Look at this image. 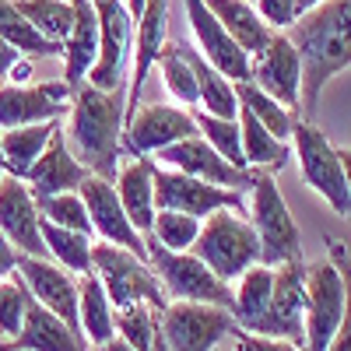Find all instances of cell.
Masks as SVG:
<instances>
[{
  "mask_svg": "<svg viewBox=\"0 0 351 351\" xmlns=\"http://www.w3.org/2000/svg\"><path fill=\"white\" fill-rule=\"evenodd\" d=\"M302 60L299 120L313 123V112L330 77L351 67V0H324L319 8L299 14L285 32Z\"/></svg>",
  "mask_w": 351,
  "mask_h": 351,
  "instance_id": "cell-1",
  "label": "cell"
},
{
  "mask_svg": "<svg viewBox=\"0 0 351 351\" xmlns=\"http://www.w3.org/2000/svg\"><path fill=\"white\" fill-rule=\"evenodd\" d=\"M71 123L67 148L74 158L102 180H116L123 152V120H127V88L99 92L92 84H77L71 92Z\"/></svg>",
  "mask_w": 351,
  "mask_h": 351,
  "instance_id": "cell-2",
  "label": "cell"
},
{
  "mask_svg": "<svg viewBox=\"0 0 351 351\" xmlns=\"http://www.w3.org/2000/svg\"><path fill=\"white\" fill-rule=\"evenodd\" d=\"M204 267L225 285L243 278L260 263V243L246 215L239 211H215L200 221V236L190 250Z\"/></svg>",
  "mask_w": 351,
  "mask_h": 351,
  "instance_id": "cell-3",
  "label": "cell"
},
{
  "mask_svg": "<svg viewBox=\"0 0 351 351\" xmlns=\"http://www.w3.org/2000/svg\"><path fill=\"white\" fill-rule=\"evenodd\" d=\"M250 225L256 232L263 267H281V263L302 260V232L271 172H256L250 186Z\"/></svg>",
  "mask_w": 351,
  "mask_h": 351,
  "instance_id": "cell-4",
  "label": "cell"
},
{
  "mask_svg": "<svg viewBox=\"0 0 351 351\" xmlns=\"http://www.w3.org/2000/svg\"><path fill=\"white\" fill-rule=\"evenodd\" d=\"M92 271L99 274L112 309H127L134 302H148L162 316V309L169 306V295H165L158 274L152 271V263L134 256L130 250L95 243L92 246Z\"/></svg>",
  "mask_w": 351,
  "mask_h": 351,
  "instance_id": "cell-5",
  "label": "cell"
},
{
  "mask_svg": "<svg viewBox=\"0 0 351 351\" xmlns=\"http://www.w3.org/2000/svg\"><path fill=\"white\" fill-rule=\"evenodd\" d=\"M99 18V56L95 67L88 71V81L99 92H116L127 88L130 77V56H134V14L127 11L123 0H92Z\"/></svg>",
  "mask_w": 351,
  "mask_h": 351,
  "instance_id": "cell-6",
  "label": "cell"
},
{
  "mask_svg": "<svg viewBox=\"0 0 351 351\" xmlns=\"http://www.w3.org/2000/svg\"><path fill=\"white\" fill-rule=\"evenodd\" d=\"M148 263L158 274L169 302H208L232 309V285L215 278L193 253H169L155 239H148Z\"/></svg>",
  "mask_w": 351,
  "mask_h": 351,
  "instance_id": "cell-7",
  "label": "cell"
},
{
  "mask_svg": "<svg viewBox=\"0 0 351 351\" xmlns=\"http://www.w3.org/2000/svg\"><path fill=\"white\" fill-rule=\"evenodd\" d=\"M158 334L172 351H215L236 334V319L221 306L208 302H169L158 316Z\"/></svg>",
  "mask_w": 351,
  "mask_h": 351,
  "instance_id": "cell-8",
  "label": "cell"
},
{
  "mask_svg": "<svg viewBox=\"0 0 351 351\" xmlns=\"http://www.w3.org/2000/svg\"><path fill=\"white\" fill-rule=\"evenodd\" d=\"M291 141H295V155L302 165V180L330 204V211L348 218V186H344V165L337 158V148L327 141V134L309 120H299L291 127Z\"/></svg>",
  "mask_w": 351,
  "mask_h": 351,
  "instance_id": "cell-9",
  "label": "cell"
},
{
  "mask_svg": "<svg viewBox=\"0 0 351 351\" xmlns=\"http://www.w3.org/2000/svg\"><path fill=\"white\" fill-rule=\"evenodd\" d=\"M306 260H291L274 267V291L271 302L256 319V327L250 334L256 337H274V341H291L306 348V330H302V316H306Z\"/></svg>",
  "mask_w": 351,
  "mask_h": 351,
  "instance_id": "cell-10",
  "label": "cell"
},
{
  "mask_svg": "<svg viewBox=\"0 0 351 351\" xmlns=\"http://www.w3.org/2000/svg\"><path fill=\"white\" fill-rule=\"evenodd\" d=\"M155 208L158 211H180L197 221H204L215 211H246V197L236 190H221L211 183H200L193 176H183L176 169L155 165Z\"/></svg>",
  "mask_w": 351,
  "mask_h": 351,
  "instance_id": "cell-11",
  "label": "cell"
},
{
  "mask_svg": "<svg viewBox=\"0 0 351 351\" xmlns=\"http://www.w3.org/2000/svg\"><path fill=\"white\" fill-rule=\"evenodd\" d=\"M193 112L180 106H141L123 120V148L134 158H152L186 137H197Z\"/></svg>",
  "mask_w": 351,
  "mask_h": 351,
  "instance_id": "cell-12",
  "label": "cell"
},
{
  "mask_svg": "<svg viewBox=\"0 0 351 351\" xmlns=\"http://www.w3.org/2000/svg\"><path fill=\"white\" fill-rule=\"evenodd\" d=\"M344 316V281L330 260H319L306 274V351H327Z\"/></svg>",
  "mask_w": 351,
  "mask_h": 351,
  "instance_id": "cell-13",
  "label": "cell"
},
{
  "mask_svg": "<svg viewBox=\"0 0 351 351\" xmlns=\"http://www.w3.org/2000/svg\"><path fill=\"white\" fill-rule=\"evenodd\" d=\"M81 200H84V211H88V221H92V232L109 243V246H120V250H130L134 256L148 260V239L130 225L127 211L120 197H116V186L112 180H102V176H88V180L77 186Z\"/></svg>",
  "mask_w": 351,
  "mask_h": 351,
  "instance_id": "cell-14",
  "label": "cell"
},
{
  "mask_svg": "<svg viewBox=\"0 0 351 351\" xmlns=\"http://www.w3.org/2000/svg\"><path fill=\"white\" fill-rule=\"evenodd\" d=\"M155 162H162L165 169L183 172V176H193V180H200V183H211V186H221V190H236V193L250 190L253 180H256L253 169L228 165L200 134L172 144V148H165V152H158Z\"/></svg>",
  "mask_w": 351,
  "mask_h": 351,
  "instance_id": "cell-15",
  "label": "cell"
},
{
  "mask_svg": "<svg viewBox=\"0 0 351 351\" xmlns=\"http://www.w3.org/2000/svg\"><path fill=\"white\" fill-rule=\"evenodd\" d=\"M250 81L267 92L274 102L295 112L299 109V88H302V60L299 49L291 46L285 32H274V39L256 56H250Z\"/></svg>",
  "mask_w": 351,
  "mask_h": 351,
  "instance_id": "cell-16",
  "label": "cell"
},
{
  "mask_svg": "<svg viewBox=\"0 0 351 351\" xmlns=\"http://www.w3.org/2000/svg\"><path fill=\"white\" fill-rule=\"evenodd\" d=\"M67 106H71V88L64 81L4 84L0 88V130L60 120Z\"/></svg>",
  "mask_w": 351,
  "mask_h": 351,
  "instance_id": "cell-17",
  "label": "cell"
},
{
  "mask_svg": "<svg viewBox=\"0 0 351 351\" xmlns=\"http://www.w3.org/2000/svg\"><path fill=\"white\" fill-rule=\"evenodd\" d=\"M21 285L28 288L43 309H49L53 316H60L67 327L81 330L77 324V281L74 274H67L64 267L49 263V256H18V271Z\"/></svg>",
  "mask_w": 351,
  "mask_h": 351,
  "instance_id": "cell-18",
  "label": "cell"
},
{
  "mask_svg": "<svg viewBox=\"0 0 351 351\" xmlns=\"http://www.w3.org/2000/svg\"><path fill=\"white\" fill-rule=\"evenodd\" d=\"M39 208L25 180L4 176L0 183V236H4L21 256H49L39 232Z\"/></svg>",
  "mask_w": 351,
  "mask_h": 351,
  "instance_id": "cell-19",
  "label": "cell"
},
{
  "mask_svg": "<svg viewBox=\"0 0 351 351\" xmlns=\"http://www.w3.org/2000/svg\"><path fill=\"white\" fill-rule=\"evenodd\" d=\"M165 32H169V0H148L134 28V67L127 77V116L141 109V92L148 74L158 67V56L165 49Z\"/></svg>",
  "mask_w": 351,
  "mask_h": 351,
  "instance_id": "cell-20",
  "label": "cell"
},
{
  "mask_svg": "<svg viewBox=\"0 0 351 351\" xmlns=\"http://www.w3.org/2000/svg\"><path fill=\"white\" fill-rule=\"evenodd\" d=\"M183 4H186V21L197 36V53L228 81H250V56L228 39V32L211 14V8L204 0H183Z\"/></svg>",
  "mask_w": 351,
  "mask_h": 351,
  "instance_id": "cell-21",
  "label": "cell"
},
{
  "mask_svg": "<svg viewBox=\"0 0 351 351\" xmlns=\"http://www.w3.org/2000/svg\"><path fill=\"white\" fill-rule=\"evenodd\" d=\"M0 351H92L81 330L67 327L60 316L43 309L36 299L28 302L21 330L11 341H0Z\"/></svg>",
  "mask_w": 351,
  "mask_h": 351,
  "instance_id": "cell-22",
  "label": "cell"
},
{
  "mask_svg": "<svg viewBox=\"0 0 351 351\" xmlns=\"http://www.w3.org/2000/svg\"><path fill=\"white\" fill-rule=\"evenodd\" d=\"M88 172L77 158H74V152L67 148V137H64V130H56L53 134V141H49V148L43 152V158L28 169V176H25V186L32 190V197L39 200V197H56V193H71V190H77L84 180H88Z\"/></svg>",
  "mask_w": 351,
  "mask_h": 351,
  "instance_id": "cell-23",
  "label": "cell"
},
{
  "mask_svg": "<svg viewBox=\"0 0 351 351\" xmlns=\"http://www.w3.org/2000/svg\"><path fill=\"white\" fill-rule=\"evenodd\" d=\"M155 158H130L116 169V197H120L123 211L130 218V225L141 232L144 239L152 236V225H155Z\"/></svg>",
  "mask_w": 351,
  "mask_h": 351,
  "instance_id": "cell-24",
  "label": "cell"
},
{
  "mask_svg": "<svg viewBox=\"0 0 351 351\" xmlns=\"http://www.w3.org/2000/svg\"><path fill=\"white\" fill-rule=\"evenodd\" d=\"M74 8V28L64 43V84L74 88L88 81V71L95 67L99 56V18L92 0H71Z\"/></svg>",
  "mask_w": 351,
  "mask_h": 351,
  "instance_id": "cell-25",
  "label": "cell"
},
{
  "mask_svg": "<svg viewBox=\"0 0 351 351\" xmlns=\"http://www.w3.org/2000/svg\"><path fill=\"white\" fill-rule=\"evenodd\" d=\"M176 46H180L183 60L193 67V77H197V109L208 112V116H218V120H236V116H239L236 81H228L225 74H218L197 53V46H186V43H176Z\"/></svg>",
  "mask_w": 351,
  "mask_h": 351,
  "instance_id": "cell-26",
  "label": "cell"
},
{
  "mask_svg": "<svg viewBox=\"0 0 351 351\" xmlns=\"http://www.w3.org/2000/svg\"><path fill=\"white\" fill-rule=\"evenodd\" d=\"M204 4L211 8V14L221 21L228 39L236 43L246 56H256L274 39V28L263 25V18L256 14V8L250 4V0H204Z\"/></svg>",
  "mask_w": 351,
  "mask_h": 351,
  "instance_id": "cell-27",
  "label": "cell"
},
{
  "mask_svg": "<svg viewBox=\"0 0 351 351\" xmlns=\"http://www.w3.org/2000/svg\"><path fill=\"white\" fill-rule=\"evenodd\" d=\"M60 130V120L49 123H28V127H14V130H0V155H4V169L14 180H25L43 152L49 148L53 134Z\"/></svg>",
  "mask_w": 351,
  "mask_h": 351,
  "instance_id": "cell-28",
  "label": "cell"
},
{
  "mask_svg": "<svg viewBox=\"0 0 351 351\" xmlns=\"http://www.w3.org/2000/svg\"><path fill=\"white\" fill-rule=\"evenodd\" d=\"M77 324H81V334L92 348L116 337V309H112L95 271L81 274V281H77Z\"/></svg>",
  "mask_w": 351,
  "mask_h": 351,
  "instance_id": "cell-29",
  "label": "cell"
},
{
  "mask_svg": "<svg viewBox=\"0 0 351 351\" xmlns=\"http://www.w3.org/2000/svg\"><path fill=\"white\" fill-rule=\"evenodd\" d=\"M236 120H239V137H243V158H246V169L278 176V172L288 165V158H291L288 141H278L274 134H267V130H263L243 106H239V116H236Z\"/></svg>",
  "mask_w": 351,
  "mask_h": 351,
  "instance_id": "cell-30",
  "label": "cell"
},
{
  "mask_svg": "<svg viewBox=\"0 0 351 351\" xmlns=\"http://www.w3.org/2000/svg\"><path fill=\"white\" fill-rule=\"evenodd\" d=\"M271 291H274V267L256 263V267H250L239 278V288H232V309H228L239 330L250 334L256 327V319L263 316V309L271 302Z\"/></svg>",
  "mask_w": 351,
  "mask_h": 351,
  "instance_id": "cell-31",
  "label": "cell"
},
{
  "mask_svg": "<svg viewBox=\"0 0 351 351\" xmlns=\"http://www.w3.org/2000/svg\"><path fill=\"white\" fill-rule=\"evenodd\" d=\"M43 232V246L46 253L56 260V267H64L67 274H92V236H81L74 228H60V225H49L39 221Z\"/></svg>",
  "mask_w": 351,
  "mask_h": 351,
  "instance_id": "cell-32",
  "label": "cell"
},
{
  "mask_svg": "<svg viewBox=\"0 0 351 351\" xmlns=\"http://www.w3.org/2000/svg\"><path fill=\"white\" fill-rule=\"evenodd\" d=\"M14 8L21 11V18L32 25L43 39H49L53 46L64 49L71 28H74L71 0H14Z\"/></svg>",
  "mask_w": 351,
  "mask_h": 351,
  "instance_id": "cell-33",
  "label": "cell"
},
{
  "mask_svg": "<svg viewBox=\"0 0 351 351\" xmlns=\"http://www.w3.org/2000/svg\"><path fill=\"white\" fill-rule=\"evenodd\" d=\"M236 99H239V106H243L267 134H274L278 141H288V137H291L295 112L285 109L281 102H274L267 92H260L253 81H236Z\"/></svg>",
  "mask_w": 351,
  "mask_h": 351,
  "instance_id": "cell-34",
  "label": "cell"
},
{
  "mask_svg": "<svg viewBox=\"0 0 351 351\" xmlns=\"http://www.w3.org/2000/svg\"><path fill=\"white\" fill-rule=\"evenodd\" d=\"M0 39H4L8 46H14L21 56H64L60 46L43 39L36 28L21 18L14 0H0Z\"/></svg>",
  "mask_w": 351,
  "mask_h": 351,
  "instance_id": "cell-35",
  "label": "cell"
},
{
  "mask_svg": "<svg viewBox=\"0 0 351 351\" xmlns=\"http://www.w3.org/2000/svg\"><path fill=\"white\" fill-rule=\"evenodd\" d=\"M193 123L200 130V137L211 144V148L236 169H246V158H243V137H239V120H218V116H208L193 109Z\"/></svg>",
  "mask_w": 351,
  "mask_h": 351,
  "instance_id": "cell-36",
  "label": "cell"
},
{
  "mask_svg": "<svg viewBox=\"0 0 351 351\" xmlns=\"http://www.w3.org/2000/svg\"><path fill=\"white\" fill-rule=\"evenodd\" d=\"M158 71L165 77L169 95L180 102V106L197 109V77H193V67L183 60V53H180V46H176V43H165V49L158 56Z\"/></svg>",
  "mask_w": 351,
  "mask_h": 351,
  "instance_id": "cell-37",
  "label": "cell"
},
{
  "mask_svg": "<svg viewBox=\"0 0 351 351\" xmlns=\"http://www.w3.org/2000/svg\"><path fill=\"white\" fill-rule=\"evenodd\" d=\"M155 334H158V313L148 302L116 309V337H123L134 351H152Z\"/></svg>",
  "mask_w": 351,
  "mask_h": 351,
  "instance_id": "cell-38",
  "label": "cell"
},
{
  "mask_svg": "<svg viewBox=\"0 0 351 351\" xmlns=\"http://www.w3.org/2000/svg\"><path fill=\"white\" fill-rule=\"evenodd\" d=\"M200 236V221L180 211H158L152 225V239L169 253H190Z\"/></svg>",
  "mask_w": 351,
  "mask_h": 351,
  "instance_id": "cell-39",
  "label": "cell"
},
{
  "mask_svg": "<svg viewBox=\"0 0 351 351\" xmlns=\"http://www.w3.org/2000/svg\"><path fill=\"white\" fill-rule=\"evenodd\" d=\"M36 208H39V218L43 221L60 225V228H74V232H81V236H92V221H88L84 200H81L77 190L56 193V197H39Z\"/></svg>",
  "mask_w": 351,
  "mask_h": 351,
  "instance_id": "cell-40",
  "label": "cell"
},
{
  "mask_svg": "<svg viewBox=\"0 0 351 351\" xmlns=\"http://www.w3.org/2000/svg\"><path fill=\"white\" fill-rule=\"evenodd\" d=\"M327 246H330L327 260L337 267V274L344 281V316H341V327H337V334H334L327 351H351V250L341 239H327Z\"/></svg>",
  "mask_w": 351,
  "mask_h": 351,
  "instance_id": "cell-41",
  "label": "cell"
},
{
  "mask_svg": "<svg viewBox=\"0 0 351 351\" xmlns=\"http://www.w3.org/2000/svg\"><path fill=\"white\" fill-rule=\"evenodd\" d=\"M28 302H32V295H28V288L21 285L18 274L8 278V281H0V334L4 337H14L21 330Z\"/></svg>",
  "mask_w": 351,
  "mask_h": 351,
  "instance_id": "cell-42",
  "label": "cell"
},
{
  "mask_svg": "<svg viewBox=\"0 0 351 351\" xmlns=\"http://www.w3.org/2000/svg\"><path fill=\"white\" fill-rule=\"evenodd\" d=\"M256 14L274 32H288L291 21L299 18V0H256Z\"/></svg>",
  "mask_w": 351,
  "mask_h": 351,
  "instance_id": "cell-43",
  "label": "cell"
},
{
  "mask_svg": "<svg viewBox=\"0 0 351 351\" xmlns=\"http://www.w3.org/2000/svg\"><path fill=\"white\" fill-rule=\"evenodd\" d=\"M236 351H306L299 344H291V341H274V337H256V334H246L236 327Z\"/></svg>",
  "mask_w": 351,
  "mask_h": 351,
  "instance_id": "cell-44",
  "label": "cell"
},
{
  "mask_svg": "<svg viewBox=\"0 0 351 351\" xmlns=\"http://www.w3.org/2000/svg\"><path fill=\"white\" fill-rule=\"evenodd\" d=\"M18 250L0 236V281H8V278H14V271H18Z\"/></svg>",
  "mask_w": 351,
  "mask_h": 351,
  "instance_id": "cell-45",
  "label": "cell"
},
{
  "mask_svg": "<svg viewBox=\"0 0 351 351\" xmlns=\"http://www.w3.org/2000/svg\"><path fill=\"white\" fill-rule=\"evenodd\" d=\"M18 60H21V53H18L14 46H8L4 39H0V81L11 77V71L18 67Z\"/></svg>",
  "mask_w": 351,
  "mask_h": 351,
  "instance_id": "cell-46",
  "label": "cell"
},
{
  "mask_svg": "<svg viewBox=\"0 0 351 351\" xmlns=\"http://www.w3.org/2000/svg\"><path fill=\"white\" fill-rule=\"evenodd\" d=\"M337 158L344 165V186H348V221H351V148H337Z\"/></svg>",
  "mask_w": 351,
  "mask_h": 351,
  "instance_id": "cell-47",
  "label": "cell"
},
{
  "mask_svg": "<svg viewBox=\"0 0 351 351\" xmlns=\"http://www.w3.org/2000/svg\"><path fill=\"white\" fill-rule=\"evenodd\" d=\"M11 77H14V84H28V77H32V64H28L25 56H21V60H18V67L11 71Z\"/></svg>",
  "mask_w": 351,
  "mask_h": 351,
  "instance_id": "cell-48",
  "label": "cell"
},
{
  "mask_svg": "<svg viewBox=\"0 0 351 351\" xmlns=\"http://www.w3.org/2000/svg\"><path fill=\"white\" fill-rule=\"evenodd\" d=\"M92 351H134V348H130V344H127L123 337H109L106 344H95Z\"/></svg>",
  "mask_w": 351,
  "mask_h": 351,
  "instance_id": "cell-49",
  "label": "cell"
},
{
  "mask_svg": "<svg viewBox=\"0 0 351 351\" xmlns=\"http://www.w3.org/2000/svg\"><path fill=\"white\" fill-rule=\"evenodd\" d=\"M123 4H127V11L134 14V21L141 18V11H144V4H148V0H123Z\"/></svg>",
  "mask_w": 351,
  "mask_h": 351,
  "instance_id": "cell-50",
  "label": "cell"
},
{
  "mask_svg": "<svg viewBox=\"0 0 351 351\" xmlns=\"http://www.w3.org/2000/svg\"><path fill=\"white\" fill-rule=\"evenodd\" d=\"M319 4H324V0H299V14H306V11H313Z\"/></svg>",
  "mask_w": 351,
  "mask_h": 351,
  "instance_id": "cell-51",
  "label": "cell"
},
{
  "mask_svg": "<svg viewBox=\"0 0 351 351\" xmlns=\"http://www.w3.org/2000/svg\"><path fill=\"white\" fill-rule=\"evenodd\" d=\"M152 351H172V348L165 344V337H162V334H155V341H152Z\"/></svg>",
  "mask_w": 351,
  "mask_h": 351,
  "instance_id": "cell-52",
  "label": "cell"
},
{
  "mask_svg": "<svg viewBox=\"0 0 351 351\" xmlns=\"http://www.w3.org/2000/svg\"><path fill=\"white\" fill-rule=\"evenodd\" d=\"M4 176H8V169H4V155H0V183H4Z\"/></svg>",
  "mask_w": 351,
  "mask_h": 351,
  "instance_id": "cell-53",
  "label": "cell"
}]
</instances>
